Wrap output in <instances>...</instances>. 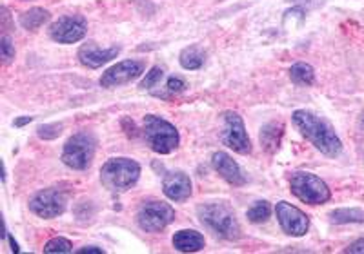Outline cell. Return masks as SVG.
Masks as SVG:
<instances>
[{
	"label": "cell",
	"mask_w": 364,
	"mask_h": 254,
	"mask_svg": "<svg viewBox=\"0 0 364 254\" xmlns=\"http://www.w3.org/2000/svg\"><path fill=\"white\" fill-rule=\"evenodd\" d=\"M175 220V211L170 204L161 200H148L136 213V223L146 233H161Z\"/></svg>",
	"instance_id": "obj_7"
},
{
	"label": "cell",
	"mask_w": 364,
	"mask_h": 254,
	"mask_svg": "<svg viewBox=\"0 0 364 254\" xmlns=\"http://www.w3.org/2000/svg\"><path fill=\"white\" fill-rule=\"evenodd\" d=\"M344 253H352V254H364V238H359L357 242H353L352 245L348 247Z\"/></svg>",
	"instance_id": "obj_28"
},
{
	"label": "cell",
	"mask_w": 364,
	"mask_h": 254,
	"mask_svg": "<svg viewBox=\"0 0 364 254\" xmlns=\"http://www.w3.org/2000/svg\"><path fill=\"white\" fill-rule=\"evenodd\" d=\"M204 58H206V53L200 45H190V48H184L178 55V62L181 66L188 71H195L203 67Z\"/></svg>",
	"instance_id": "obj_18"
},
{
	"label": "cell",
	"mask_w": 364,
	"mask_h": 254,
	"mask_svg": "<svg viewBox=\"0 0 364 254\" xmlns=\"http://www.w3.org/2000/svg\"><path fill=\"white\" fill-rule=\"evenodd\" d=\"M60 133H63V123H44L37 129V135L42 140H53L60 136Z\"/></svg>",
	"instance_id": "obj_25"
},
{
	"label": "cell",
	"mask_w": 364,
	"mask_h": 254,
	"mask_svg": "<svg viewBox=\"0 0 364 254\" xmlns=\"http://www.w3.org/2000/svg\"><path fill=\"white\" fill-rule=\"evenodd\" d=\"M291 2L299 6H308V8H317V6L323 4L324 0H291Z\"/></svg>",
	"instance_id": "obj_29"
},
{
	"label": "cell",
	"mask_w": 364,
	"mask_h": 254,
	"mask_svg": "<svg viewBox=\"0 0 364 254\" xmlns=\"http://www.w3.org/2000/svg\"><path fill=\"white\" fill-rule=\"evenodd\" d=\"M142 135L157 155H170L181 144L177 127L157 115H146L142 120Z\"/></svg>",
	"instance_id": "obj_4"
},
{
	"label": "cell",
	"mask_w": 364,
	"mask_h": 254,
	"mask_svg": "<svg viewBox=\"0 0 364 254\" xmlns=\"http://www.w3.org/2000/svg\"><path fill=\"white\" fill-rule=\"evenodd\" d=\"M141 178V165L132 158H109L100 167V182L112 193H124Z\"/></svg>",
	"instance_id": "obj_3"
},
{
	"label": "cell",
	"mask_w": 364,
	"mask_h": 254,
	"mask_svg": "<svg viewBox=\"0 0 364 254\" xmlns=\"http://www.w3.org/2000/svg\"><path fill=\"white\" fill-rule=\"evenodd\" d=\"M363 126H364V115H363Z\"/></svg>",
	"instance_id": "obj_33"
},
{
	"label": "cell",
	"mask_w": 364,
	"mask_h": 254,
	"mask_svg": "<svg viewBox=\"0 0 364 254\" xmlns=\"http://www.w3.org/2000/svg\"><path fill=\"white\" fill-rule=\"evenodd\" d=\"M6 236H8L9 242H11V250H13V253H18V250H21V249H18V243L15 242V240H13V236H9V234H6Z\"/></svg>",
	"instance_id": "obj_32"
},
{
	"label": "cell",
	"mask_w": 364,
	"mask_h": 254,
	"mask_svg": "<svg viewBox=\"0 0 364 254\" xmlns=\"http://www.w3.org/2000/svg\"><path fill=\"white\" fill-rule=\"evenodd\" d=\"M206 242H204V236L197 231L184 229L175 233L173 236V247L181 253H197V250L204 249Z\"/></svg>",
	"instance_id": "obj_17"
},
{
	"label": "cell",
	"mask_w": 364,
	"mask_h": 254,
	"mask_svg": "<svg viewBox=\"0 0 364 254\" xmlns=\"http://www.w3.org/2000/svg\"><path fill=\"white\" fill-rule=\"evenodd\" d=\"M333 223H364V209H336L330 213Z\"/></svg>",
	"instance_id": "obj_21"
},
{
	"label": "cell",
	"mask_w": 364,
	"mask_h": 254,
	"mask_svg": "<svg viewBox=\"0 0 364 254\" xmlns=\"http://www.w3.org/2000/svg\"><path fill=\"white\" fill-rule=\"evenodd\" d=\"M31 120H33V116H24V118H18V120H15V127H22V126H26V123H29L31 122Z\"/></svg>",
	"instance_id": "obj_31"
},
{
	"label": "cell",
	"mask_w": 364,
	"mask_h": 254,
	"mask_svg": "<svg viewBox=\"0 0 364 254\" xmlns=\"http://www.w3.org/2000/svg\"><path fill=\"white\" fill-rule=\"evenodd\" d=\"M290 78L297 86H311L315 82V71L306 62H297L290 67Z\"/></svg>",
	"instance_id": "obj_20"
},
{
	"label": "cell",
	"mask_w": 364,
	"mask_h": 254,
	"mask_svg": "<svg viewBox=\"0 0 364 254\" xmlns=\"http://www.w3.org/2000/svg\"><path fill=\"white\" fill-rule=\"evenodd\" d=\"M290 191L304 204L321 205L331 198L330 189L317 175L308 171H297L290 177Z\"/></svg>",
	"instance_id": "obj_6"
},
{
	"label": "cell",
	"mask_w": 364,
	"mask_h": 254,
	"mask_svg": "<svg viewBox=\"0 0 364 254\" xmlns=\"http://www.w3.org/2000/svg\"><path fill=\"white\" fill-rule=\"evenodd\" d=\"M162 77H164V70H162V67L159 66L151 67V70L146 73V77L141 80L139 87H141V89H151V87H155L159 82H161Z\"/></svg>",
	"instance_id": "obj_24"
},
{
	"label": "cell",
	"mask_w": 364,
	"mask_h": 254,
	"mask_svg": "<svg viewBox=\"0 0 364 254\" xmlns=\"http://www.w3.org/2000/svg\"><path fill=\"white\" fill-rule=\"evenodd\" d=\"M146 70V64L142 60H122L109 70H106L100 77V86L106 89H113V87L126 86V84L133 82L135 78L141 77Z\"/></svg>",
	"instance_id": "obj_11"
},
{
	"label": "cell",
	"mask_w": 364,
	"mask_h": 254,
	"mask_svg": "<svg viewBox=\"0 0 364 254\" xmlns=\"http://www.w3.org/2000/svg\"><path fill=\"white\" fill-rule=\"evenodd\" d=\"M66 207L68 194L58 187L42 189L29 200V211L37 214L38 218H44V220L60 216V214H64Z\"/></svg>",
	"instance_id": "obj_8"
},
{
	"label": "cell",
	"mask_w": 364,
	"mask_h": 254,
	"mask_svg": "<svg viewBox=\"0 0 364 254\" xmlns=\"http://www.w3.org/2000/svg\"><path fill=\"white\" fill-rule=\"evenodd\" d=\"M0 48H2V58H4V64H11L13 58H15V45H13L11 38L2 37V40H0Z\"/></svg>",
	"instance_id": "obj_26"
},
{
	"label": "cell",
	"mask_w": 364,
	"mask_h": 254,
	"mask_svg": "<svg viewBox=\"0 0 364 254\" xmlns=\"http://www.w3.org/2000/svg\"><path fill=\"white\" fill-rule=\"evenodd\" d=\"M162 191L171 201H186L191 197V180L184 171H170L162 178Z\"/></svg>",
	"instance_id": "obj_14"
},
{
	"label": "cell",
	"mask_w": 364,
	"mask_h": 254,
	"mask_svg": "<svg viewBox=\"0 0 364 254\" xmlns=\"http://www.w3.org/2000/svg\"><path fill=\"white\" fill-rule=\"evenodd\" d=\"M186 89V82L182 80L181 77H170L168 78V91L170 93H181V91Z\"/></svg>",
	"instance_id": "obj_27"
},
{
	"label": "cell",
	"mask_w": 364,
	"mask_h": 254,
	"mask_svg": "<svg viewBox=\"0 0 364 254\" xmlns=\"http://www.w3.org/2000/svg\"><path fill=\"white\" fill-rule=\"evenodd\" d=\"M119 53L120 48H108V50H102L100 45L95 44V42H86V44L80 45L79 60L82 66L90 67V70H97V67H102L104 64H108L113 58L119 57Z\"/></svg>",
	"instance_id": "obj_15"
},
{
	"label": "cell",
	"mask_w": 364,
	"mask_h": 254,
	"mask_svg": "<svg viewBox=\"0 0 364 254\" xmlns=\"http://www.w3.org/2000/svg\"><path fill=\"white\" fill-rule=\"evenodd\" d=\"M282 136H284V123L281 120H273L268 122L266 126H262L261 133H259V140H261V145L266 153L273 155L277 153V149L281 148Z\"/></svg>",
	"instance_id": "obj_16"
},
{
	"label": "cell",
	"mask_w": 364,
	"mask_h": 254,
	"mask_svg": "<svg viewBox=\"0 0 364 254\" xmlns=\"http://www.w3.org/2000/svg\"><path fill=\"white\" fill-rule=\"evenodd\" d=\"M295 127H297L301 135L306 140H310L311 145L315 149L323 153V155L330 156V158H337L343 151V142L337 136L336 129L328 120L323 116L315 115L311 111L297 109L291 115Z\"/></svg>",
	"instance_id": "obj_1"
},
{
	"label": "cell",
	"mask_w": 364,
	"mask_h": 254,
	"mask_svg": "<svg viewBox=\"0 0 364 254\" xmlns=\"http://www.w3.org/2000/svg\"><path fill=\"white\" fill-rule=\"evenodd\" d=\"M275 214H277L279 226L290 236L301 238L310 229V218L302 213L299 207L288 204V201H279L277 207H275Z\"/></svg>",
	"instance_id": "obj_12"
},
{
	"label": "cell",
	"mask_w": 364,
	"mask_h": 254,
	"mask_svg": "<svg viewBox=\"0 0 364 254\" xmlns=\"http://www.w3.org/2000/svg\"><path fill=\"white\" fill-rule=\"evenodd\" d=\"M87 253L104 254V250L100 249V247H93V245H90V247H84V249H80V250H79V254H87Z\"/></svg>",
	"instance_id": "obj_30"
},
{
	"label": "cell",
	"mask_w": 364,
	"mask_h": 254,
	"mask_svg": "<svg viewBox=\"0 0 364 254\" xmlns=\"http://www.w3.org/2000/svg\"><path fill=\"white\" fill-rule=\"evenodd\" d=\"M269 214H272V205L266 200H261L255 201V204L250 207L246 216H248V221H252V223H264L269 218Z\"/></svg>",
	"instance_id": "obj_22"
},
{
	"label": "cell",
	"mask_w": 364,
	"mask_h": 254,
	"mask_svg": "<svg viewBox=\"0 0 364 254\" xmlns=\"http://www.w3.org/2000/svg\"><path fill=\"white\" fill-rule=\"evenodd\" d=\"M51 18V13L44 8H31L29 11L21 15V26L28 31H35V29L42 28L46 22Z\"/></svg>",
	"instance_id": "obj_19"
},
{
	"label": "cell",
	"mask_w": 364,
	"mask_h": 254,
	"mask_svg": "<svg viewBox=\"0 0 364 254\" xmlns=\"http://www.w3.org/2000/svg\"><path fill=\"white\" fill-rule=\"evenodd\" d=\"M211 165H213V169L219 172V177L223 178V180H226L230 185L240 187V185L246 184L245 171H242V167H240L228 153H213V155H211Z\"/></svg>",
	"instance_id": "obj_13"
},
{
	"label": "cell",
	"mask_w": 364,
	"mask_h": 254,
	"mask_svg": "<svg viewBox=\"0 0 364 254\" xmlns=\"http://www.w3.org/2000/svg\"><path fill=\"white\" fill-rule=\"evenodd\" d=\"M97 151V138L91 131H79L68 138L63 149V164L75 171H84L91 165Z\"/></svg>",
	"instance_id": "obj_5"
},
{
	"label": "cell",
	"mask_w": 364,
	"mask_h": 254,
	"mask_svg": "<svg viewBox=\"0 0 364 254\" xmlns=\"http://www.w3.org/2000/svg\"><path fill=\"white\" fill-rule=\"evenodd\" d=\"M50 37L58 44H77L87 33V22L82 15H66L60 17L48 29Z\"/></svg>",
	"instance_id": "obj_10"
},
{
	"label": "cell",
	"mask_w": 364,
	"mask_h": 254,
	"mask_svg": "<svg viewBox=\"0 0 364 254\" xmlns=\"http://www.w3.org/2000/svg\"><path fill=\"white\" fill-rule=\"evenodd\" d=\"M199 220L217 236L224 240H239L240 223L235 216V211L228 201H206L197 207Z\"/></svg>",
	"instance_id": "obj_2"
},
{
	"label": "cell",
	"mask_w": 364,
	"mask_h": 254,
	"mask_svg": "<svg viewBox=\"0 0 364 254\" xmlns=\"http://www.w3.org/2000/svg\"><path fill=\"white\" fill-rule=\"evenodd\" d=\"M71 249H73V245H71L70 240H66V238H60V236L53 238V240H50V242L44 245V253L66 254V253H71Z\"/></svg>",
	"instance_id": "obj_23"
},
{
	"label": "cell",
	"mask_w": 364,
	"mask_h": 254,
	"mask_svg": "<svg viewBox=\"0 0 364 254\" xmlns=\"http://www.w3.org/2000/svg\"><path fill=\"white\" fill-rule=\"evenodd\" d=\"M223 120V144L239 153V155H250L252 153V140L246 131L245 120L240 118V115L235 111H224Z\"/></svg>",
	"instance_id": "obj_9"
}]
</instances>
